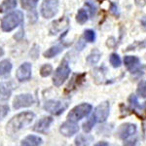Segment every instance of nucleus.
<instances>
[{"instance_id":"1","label":"nucleus","mask_w":146,"mask_h":146,"mask_svg":"<svg viewBox=\"0 0 146 146\" xmlns=\"http://www.w3.org/2000/svg\"><path fill=\"white\" fill-rule=\"evenodd\" d=\"M35 115L32 112H23V113H20V114L16 115L15 117H13L9 123L7 124V133L9 135H12L14 133H18L20 129H22L25 127H27L28 125L33 121Z\"/></svg>"},{"instance_id":"2","label":"nucleus","mask_w":146,"mask_h":146,"mask_svg":"<svg viewBox=\"0 0 146 146\" xmlns=\"http://www.w3.org/2000/svg\"><path fill=\"white\" fill-rule=\"evenodd\" d=\"M23 22V15L21 11H15L8 14L1 22V28L3 31H11L19 27Z\"/></svg>"},{"instance_id":"3","label":"nucleus","mask_w":146,"mask_h":146,"mask_svg":"<svg viewBox=\"0 0 146 146\" xmlns=\"http://www.w3.org/2000/svg\"><path fill=\"white\" fill-rule=\"evenodd\" d=\"M93 106L89 103H82V104L78 105V106L74 107L71 111L68 114V119L70 121H80L81 119H83L84 117L88 116L91 113Z\"/></svg>"},{"instance_id":"4","label":"nucleus","mask_w":146,"mask_h":146,"mask_svg":"<svg viewBox=\"0 0 146 146\" xmlns=\"http://www.w3.org/2000/svg\"><path fill=\"white\" fill-rule=\"evenodd\" d=\"M70 67L66 62H62L58 68L56 69L55 74L53 77V83L55 86L60 87L64 83L65 80L68 78L70 74Z\"/></svg>"},{"instance_id":"5","label":"nucleus","mask_w":146,"mask_h":146,"mask_svg":"<svg viewBox=\"0 0 146 146\" xmlns=\"http://www.w3.org/2000/svg\"><path fill=\"white\" fill-rule=\"evenodd\" d=\"M58 9V0H44L41 5V15L45 19H51L56 15Z\"/></svg>"},{"instance_id":"6","label":"nucleus","mask_w":146,"mask_h":146,"mask_svg":"<svg viewBox=\"0 0 146 146\" xmlns=\"http://www.w3.org/2000/svg\"><path fill=\"white\" fill-rule=\"evenodd\" d=\"M68 106L67 102H63L60 100H48L44 104V108L48 112L54 115H60L64 112Z\"/></svg>"},{"instance_id":"7","label":"nucleus","mask_w":146,"mask_h":146,"mask_svg":"<svg viewBox=\"0 0 146 146\" xmlns=\"http://www.w3.org/2000/svg\"><path fill=\"white\" fill-rule=\"evenodd\" d=\"M109 110H110L109 102H108V101H104V102L100 103V104L96 108L93 116L95 117L96 122H98V123H103V122L106 121V119L108 118V116H109Z\"/></svg>"},{"instance_id":"8","label":"nucleus","mask_w":146,"mask_h":146,"mask_svg":"<svg viewBox=\"0 0 146 146\" xmlns=\"http://www.w3.org/2000/svg\"><path fill=\"white\" fill-rule=\"evenodd\" d=\"M34 103L33 96L29 94H25V95H19L15 98L13 101V107L15 109H20L23 107L31 106Z\"/></svg>"},{"instance_id":"9","label":"nucleus","mask_w":146,"mask_h":146,"mask_svg":"<svg viewBox=\"0 0 146 146\" xmlns=\"http://www.w3.org/2000/svg\"><path fill=\"white\" fill-rule=\"evenodd\" d=\"M136 131V125L131 123H126L119 127L117 129V136L121 139H126L129 136L133 135Z\"/></svg>"},{"instance_id":"10","label":"nucleus","mask_w":146,"mask_h":146,"mask_svg":"<svg viewBox=\"0 0 146 146\" xmlns=\"http://www.w3.org/2000/svg\"><path fill=\"white\" fill-rule=\"evenodd\" d=\"M78 131H79L78 125L75 123L74 121H70V120L68 122L63 123L62 126H60V133L64 136H67V137H70V136H72L73 135L77 133Z\"/></svg>"},{"instance_id":"11","label":"nucleus","mask_w":146,"mask_h":146,"mask_svg":"<svg viewBox=\"0 0 146 146\" xmlns=\"http://www.w3.org/2000/svg\"><path fill=\"white\" fill-rule=\"evenodd\" d=\"M31 77V64L29 62H25L18 68L17 79L20 82L27 81Z\"/></svg>"},{"instance_id":"12","label":"nucleus","mask_w":146,"mask_h":146,"mask_svg":"<svg viewBox=\"0 0 146 146\" xmlns=\"http://www.w3.org/2000/svg\"><path fill=\"white\" fill-rule=\"evenodd\" d=\"M52 123H53L52 117H44L34 125L33 131H37V133H45L46 131H48L49 127Z\"/></svg>"},{"instance_id":"13","label":"nucleus","mask_w":146,"mask_h":146,"mask_svg":"<svg viewBox=\"0 0 146 146\" xmlns=\"http://www.w3.org/2000/svg\"><path fill=\"white\" fill-rule=\"evenodd\" d=\"M12 94V83H7V82H4V83L0 84V100L4 101L7 100L9 98H10Z\"/></svg>"},{"instance_id":"14","label":"nucleus","mask_w":146,"mask_h":146,"mask_svg":"<svg viewBox=\"0 0 146 146\" xmlns=\"http://www.w3.org/2000/svg\"><path fill=\"white\" fill-rule=\"evenodd\" d=\"M124 63L129 70H133L139 64V58L135 56H126L124 58Z\"/></svg>"},{"instance_id":"15","label":"nucleus","mask_w":146,"mask_h":146,"mask_svg":"<svg viewBox=\"0 0 146 146\" xmlns=\"http://www.w3.org/2000/svg\"><path fill=\"white\" fill-rule=\"evenodd\" d=\"M41 144H42V139L39 136L36 135H28L22 141V145H25V146H36Z\"/></svg>"},{"instance_id":"16","label":"nucleus","mask_w":146,"mask_h":146,"mask_svg":"<svg viewBox=\"0 0 146 146\" xmlns=\"http://www.w3.org/2000/svg\"><path fill=\"white\" fill-rule=\"evenodd\" d=\"M12 70V63L10 60H4L0 62V77H4L9 75Z\"/></svg>"},{"instance_id":"17","label":"nucleus","mask_w":146,"mask_h":146,"mask_svg":"<svg viewBox=\"0 0 146 146\" xmlns=\"http://www.w3.org/2000/svg\"><path fill=\"white\" fill-rule=\"evenodd\" d=\"M17 0H4L1 4H0V12L4 13L6 11L12 10V9L17 7Z\"/></svg>"},{"instance_id":"18","label":"nucleus","mask_w":146,"mask_h":146,"mask_svg":"<svg viewBox=\"0 0 146 146\" xmlns=\"http://www.w3.org/2000/svg\"><path fill=\"white\" fill-rule=\"evenodd\" d=\"M94 140V137L89 135H80L75 139L76 145H89Z\"/></svg>"},{"instance_id":"19","label":"nucleus","mask_w":146,"mask_h":146,"mask_svg":"<svg viewBox=\"0 0 146 146\" xmlns=\"http://www.w3.org/2000/svg\"><path fill=\"white\" fill-rule=\"evenodd\" d=\"M62 51V47H58V46L52 47V48L48 49V50L44 53V56H45V58H53V56L58 55Z\"/></svg>"},{"instance_id":"20","label":"nucleus","mask_w":146,"mask_h":146,"mask_svg":"<svg viewBox=\"0 0 146 146\" xmlns=\"http://www.w3.org/2000/svg\"><path fill=\"white\" fill-rule=\"evenodd\" d=\"M100 53L98 50H94L92 52V54L87 58V62L90 64H96V62L100 60Z\"/></svg>"},{"instance_id":"21","label":"nucleus","mask_w":146,"mask_h":146,"mask_svg":"<svg viewBox=\"0 0 146 146\" xmlns=\"http://www.w3.org/2000/svg\"><path fill=\"white\" fill-rule=\"evenodd\" d=\"M21 2H22V6L23 9H25V10H31V9L36 7L38 0H21Z\"/></svg>"},{"instance_id":"22","label":"nucleus","mask_w":146,"mask_h":146,"mask_svg":"<svg viewBox=\"0 0 146 146\" xmlns=\"http://www.w3.org/2000/svg\"><path fill=\"white\" fill-rule=\"evenodd\" d=\"M76 20H77V22L79 23H81V25H83V23H85L88 21V14H87V12L85 11L84 9H80L78 11Z\"/></svg>"},{"instance_id":"23","label":"nucleus","mask_w":146,"mask_h":146,"mask_svg":"<svg viewBox=\"0 0 146 146\" xmlns=\"http://www.w3.org/2000/svg\"><path fill=\"white\" fill-rule=\"evenodd\" d=\"M109 60H110V63L112 64L113 67L117 68V67H120L122 64V60L120 58V56L117 55V54H112L109 58Z\"/></svg>"},{"instance_id":"24","label":"nucleus","mask_w":146,"mask_h":146,"mask_svg":"<svg viewBox=\"0 0 146 146\" xmlns=\"http://www.w3.org/2000/svg\"><path fill=\"white\" fill-rule=\"evenodd\" d=\"M137 95L142 98H146V81H141L137 86L136 90Z\"/></svg>"},{"instance_id":"25","label":"nucleus","mask_w":146,"mask_h":146,"mask_svg":"<svg viewBox=\"0 0 146 146\" xmlns=\"http://www.w3.org/2000/svg\"><path fill=\"white\" fill-rule=\"evenodd\" d=\"M52 70H53L52 65L47 63V64H44L43 66L41 67V69H40V74H41L42 77H48L51 75Z\"/></svg>"},{"instance_id":"26","label":"nucleus","mask_w":146,"mask_h":146,"mask_svg":"<svg viewBox=\"0 0 146 146\" xmlns=\"http://www.w3.org/2000/svg\"><path fill=\"white\" fill-rule=\"evenodd\" d=\"M96 122V121L95 117L92 116L91 119H89L88 121L86 122V123L83 124V129H84V131H86V133H89V131H90L91 129H93V127H94V125H95Z\"/></svg>"},{"instance_id":"27","label":"nucleus","mask_w":146,"mask_h":146,"mask_svg":"<svg viewBox=\"0 0 146 146\" xmlns=\"http://www.w3.org/2000/svg\"><path fill=\"white\" fill-rule=\"evenodd\" d=\"M84 39L88 42H94L96 40V33L94 30L87 29L84 32Z\"/></svg>"},{"instance_id":"28","label":"nucleus","mask_w":146,"mask_h":146,"mask_svg":"<svg viewBox=\"0 0 146 146\" xmlns=\"http://www.w3.org/2000/svg\"><path fill=\"white\" fill-rule=\"evenodd\" d=\"M9 107L7 105H0V120H2L4 117L8 114Z\"/></svg>"},{"instance_id":"29","label":"nucleus","mask_w":146,"mask_h":146,"mask_svg":"<svg viewBox=\"0 0 146 146\" xmlns=\"http://www.w3.org/2000/svg\"><path fill=\"white\" fill-rule=\"evenodd\" d=\"M85 6H87V7H89V8H90L91 16H92V17H94V16L96 15V7L94 5V3L88 1V2H86V3H85Z\"/></svg>"},{"instance_id":"30","label":"nucleus","mask_w":146,"mask_h":146,"mask_svg":"<svg viewBox=\"0 0 146 146\" xmlns=\"http://www.w3.org/2000/svg\"><path fill=\"white\" fill-rule=\"evenodd\" d=\"M129 100V102H131V106H133V107H139L137 98H136V96L135 95H131Z\"/></svg>"},{"instance_id":"31","label":"nucleus","mask_w":146,"mask_h":146,"mask_svg":"<svg viewBox=\"0 0 146 146\" xmlns=\"http://www.w3.org/2000/svg\"><path fill=\"white\" fill-rule=\"evenodd\" d=\"M110 10H111V12L113 14H114V15H119V12H118V7H117V5H115L114 3H111V9H110Z\"/></svg>"},{"instance_id":"32","label":"nucleus","mask_w":146,"mask_h":146,"mask_svg":"<svg viewBox=\"0 0 146 146\" xmlns=\"http://www.w3.org/2000/svg\"><path fill=\"white\" fill-rule=\"evenodd\" d=\"M135 4L138 7H143V6H145V4H146V0H135Z\"/></svg>"},{"instance_id":"33","label":"nucleus","mask_w":146,"mask_h":146,"mask_svg":"<svg viewBox=\"0 0 146 146\" xmlns=\"http://www.w3.org/2000/svg\"><path fill=\"white\" fill-rule=\"evenodd\" d=\"M3 55H4V51H3V49L0 47V58H1V56H3Z\"/></svg>"},{"instance_id":"34","label":"nucleus","mask_w":146,"mask_h":146,"mask_svg":"<svg viewBox=\"0 0 146 146\" xmlns=\"http://www.w3.org/2000/svg\"><path fill=\"white\" fill-rule=\"evenodd\" d=\"M96 145H107V143H98Z\"/></svg>"}]
</instances>
